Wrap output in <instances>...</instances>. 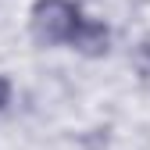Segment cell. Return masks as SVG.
<instances>
[{"mask_svg": "<svg viewBox=\"0 0 150 150\" xmlns=\"http://www.w3.org/2000/svg\"><path fill=\"white\" fill-rule=\"evenodd\" d=\"M79 22H82V11L71 0H36L32 7V36L47 47L71 43Z\"/></svg>", "mask_w": 150, "mask_h": 150, "instance_id": "6da1fadb", "label": "cell"}, {"mask_svg": "<svg viewBox=\"0 0 150 150\" xmlns=\"http://www.w3.org/2000/svg\"><path fill=\"white\" fill-rule=\"evenodd\" d=\"M107 43H111V32H107V25L104 22H79V29H75V36H71V47L79 50V54H86V57H100V54H107Z\"/></svg>", "mask_w": 150, "mask_h": 150, "instance_id": "7a4b0ae2", "label": "cell"}, {"mask_svg": "<svg viewBox=\"0 0 150 150\" xmlns=\"http://www.w3.org/2000/svg\"><path fill=\"white\" fill-rule=\"evenodd\" d=\"M7 97H11V82L4 79V75H0V107L7 104Z\"/></svg>", "mask_w": 150, "mask_h": 150, "instance_id": "3957f363", "label": "cell"}, {"mask_svg": "<svg viewBox=\"0 0 150 150\" xmlns=\"http://www.w3.org/2000/svg\"><path fill=\"white\" fill-rule=\"evenodd\" d=\"M139 54H143V61L150 64V36H146V40H143V47H139Z\"/></svg>", "mask_w": 150, "mask_h": 150, "instance_id": "277c9868", "label": "cell"}]
</instances>
